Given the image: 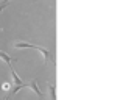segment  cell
I'll use <instances>...</instances> for the list:
<instances>
[{
  "label": "cell",
  "instance_id": "cell-4",
  "mask_svg": "<svg viewBox=\"0 0 123 100\" xmlns=\"http://www.w3.org/2000/svg\"><path fill=\"white\" fill-rule=\"evenodd\" d=\"M0 60H3L6 64H9V66H11V63H12V58L9 56L8 53H5V52H0Z\"/></svg>",
  "mask_w": 123,
  "mask_h": 100
},
{
  "label": "cell",
  "instance_id": "cell-6",
  "mask_svg": "<svg viewBox=\"0 0 123 100\" xmlns=\"http://www.w3.org/2000/svg\"><path fill=\"white\" fill-rule=\"evenodd\" d=\"M8 5H9V0H5V2H3V3H0V13H2L3 9H5L6 6H8Z\"/></svg>",
  "mask_w": 123,
  "mask_h": 100
},
{
  "label": "cell",
  "instance_id": "cell-3",
  "mask_svg": "<svg viewBox=\"0 0 123 100\" xmlns=\"http://www.w3.org/2000/svg\"><path fill=\"white\" fill-rule=\"evenodd\" d=\"M27 88H30L36 95H39V99H44V94H42V91L39 89V86H37V81H36V80H31L30 83H27Z\"/></svg>",
  "mask_w": 123,
  "mask_h": 100
},
{
  "label": "cell",
  "instance_id": "cell-5",
  "mask_svg": "<svg viewBox=\"0 0 123 100\" xmlns=\"http://www.w3.org/2000/svg\"><path fill=\"white\" fill-rule=\"evenodd\" d=\"M48 91H50L51 100H56V88H55V85H48Z\"/></svg>",
  "mask_w": 123,
  "mask_h": 100
},
{
  "label": "cell",
  "instance_id": "cell-1",
  "mask_svg": "<svg viewBox=\"0 0 123 100\" xmlns=\"http://www.w3.org/2000/svg\"><path fill=\"white\" fill-rule=\"evenodd\" d=\"M14 47H16V49H33V50H37L42 56H44V63L45 64L50 61V52L45 49V47L36 46V44H31V42H16Z\"/></svg>",
  "mask_w": 123,
  "mask_h": 100
},
{
  "label": "cell",
  "instance_id": "cell-7",
  "mask_svg": "<svg viewBox=\"0 0 123 100\" xmlns=\"http://www.w3.org/2000/svg\"><path fill=\"white\" fill-rule=\"evenodd\" d=\"M11 95H12V94H9V95H6V97H5V99H3V100H9V97H11Z\"/></svg>",
  "mask_w": 123,
  "mask_h": 100
},
{
  "label": "cell",
  "instance_id": "cell-2",
  "mask_svg": "<svg viewBox=\"0 0 123 100\" xmlns=\"http://www.w3.org/2000/svg\"><path fill=\"white\" fill-rule=\"evenodd\" d=\"M11 77H12V80H14V88H12L11 94H12V95H16L19 91H20V89H25V88H27V83L22 81L20 77L17 75V72H16V70L12 69V67H11Z\"/></svg>",
  "mask_w": 123,
  "mask_h": 100
}]
</instances>
